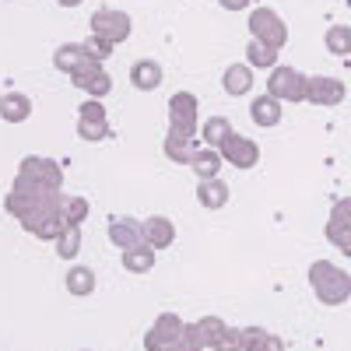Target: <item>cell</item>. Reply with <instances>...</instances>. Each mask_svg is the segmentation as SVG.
<instances>
[{
  "mask_svg": "<svg viewBox=\"0 0 351 351\" xmlns=\"http://www.w3.org/2000/svg\"><path fill=\"white\" fill-rule=\"evenodd\" d=\"M309 285H313V295L324 306H344L351 299V274L341 271L330 260L309 263Z\"/></svg>",
  "mask_w": 351,
  "mask_h": 351,
  "instance_id": "1",
  "label": "cell"
},
{
  "mask_svg": "<svg viewBox=\"0 0 351 351\" xmlns=\"http://www.w3.org/2000/svg\"><path fill=\"white\" fill-rule=\"evenodd\" d=\"M60 204H64V193H49L32 215H25L21 225H25L28 236L46 239V243H56V236H60V232L67 228V221L60 218Z\"/></svg>",
  "mask_w": 351,
  "mask_h": 351,
  "instance_id": "2",
  "label": "cell"
},
{
  "mask_svg": "<svg viewBox=\"0 0 351 351\" xmlns=\"http://www.w3.org/2000/svg\"><path fill=\"white\" fill-rule=\"evenodd\" d=\"M267 95H274L281 102H306L309 99V77L288 64H278L267 77Z\"/></svg>",
  "mask_w": 351,
  "mask_h": 351,
  "instance_id": "3",
  "label": "cell"
},
{
  "mask_svg": "<svg viewBox=\"0 0 351 351\" xmlns=\"http://www.w3.org/2000/svg\"><path fill=\"white\" fill-rule=\"evenodd\" d=\"M46 197H49V190H43V186L32 183V180H25V176H14V183H11V190H8V197H4V211L21 221L25 215H32Z\"/></svg>",
  "mask_w": 351,
  "mask_h": 351,
  "instance_id": "4",
  "label": "cell"
},
{
  "mask_svg": "<svg viewBox=\"0 0 351 351\" xmlns=\"http://www.w3.org/2000/svg\"><path fill=\"white\" fill-rule=\"evenodd\" d=\"M88 25H92V36H102V39H109L112 46L127 43L130 32H134V18H130L127 11H120V8H99Z\"/></svg>",
  "mask_w": 351,
  "mask_h": 351,
  "instance_id": "5",
  "label": "cell"
},
{
  "mask_svg": "<svg viewBox=\"0 0 351 351\" xmlns=\"http://www.w3.org/2000/svg\"><path fill=\"white\" fill-rule=\"evenodd\" d=\"M18 176L39 183V186L49 190V193H60V186H64V169H60V162L46 158V155H25L21 165H18Z\"/></svg>",
  "mask_w": 351,
  "mask_h": 351,
  "instance_id": "6",
  "label": "cell"
},
{
  "mask_svg": "<svg viewBox=\"0 0 351 351\" xmlns=\"http://www.w3.org/2000/svg\"><path fill=\"white\" fill-rule=\"evenodd\" d=\"M250 36L274 46V49H281L288 43V25H285V18L274 8H253L250 11Z\"/></svg>",
  "mask_w": 351,
  "mask_h": 351,
  "instance_id": "7",
  "label": "cell"
},
{
  "mask_svg": "<svg viewBox=\"0 0 351 351\" xmlns=\"http://www.w3.org/2000/svg\"><path fill=\"white\" fill-rule=\"evenodd\" d=\"M169 130L193 137L200 130V102L193 92H176L169 99Z\"/></svg>",
  "mask_w": 351,
  "mask_h": 351,
  "instance_id": "8",
  "label": "cell"
},
{
  "mask_svg": "<svg viewBox=\"0 0 351 351\" xmlns=\"http://www.w3.org/2000/svg\"><path fill=\"white\" fill-rule=\"evenodd\" d=\"M186 324H183V316L180 313H162L155 316V324L148 327V334H144V348L148 351H169L176 341L183 337Z\"/></svg>",
  "mask_w": 351,
  "mask_h": 351,
  "instance_id": "9",
  "label": "cell"
},
{
  "mask_svg": "<svg viewBox=\"0 0 351 351\" xmlns=\"http://www.w3.org/2000/svg\"><path fill=\"white\" fill-rule=\"evenodd\" d=\"M344 95H348V84L341 77H334V74H313L309 77V99L306 102L330 109V106H341Z\"/></svg>",
  "mask_w": 351,
  "mask_h": 351,
  "instance_id": "10",
  "label": "cell"
},
{
  "mask_svg": "<svg viewBox=\"0 0 351 351\" xmlns=\"http://www.w3.org/2000/svg\"><path fill=\"white\" fill-rule=\"evenodd\" d=\"M218 152L228 165H236V169H253L260 162V144L253 137H243V134H228V141Z\"/></svg>",
  "mask_w": 351,
  "mask_h": 351,
  "instance_id": "11",
  "label": "cell"
},
{
  "mask_svg": "<svg viewBox=\"0 0 351 351\" xmlns=\"http://www.w3.org/2000/svg\"><path fill=\"white\" fill-rule=\"evenodd\" d=\"M109 243L120 250V253L141 246V243H144V221H137V218H130V215L112 218V221H109Z\"/></svg>",
  "mask_w": 351,
  "mask_h": 351,
  "instance_id": "12",
  "label": "cell"
},
{
  "mask_svg": "<svg viewBox=\"0 0 351 351\" xmlns=\"http://www.w3.org/2000/svg\"><path fill=\"white\" fill-rule=\"evenodd\" d=\"M144 243H148L155 253L169 250V246L176 243V225H172V218H165V215L144 218Z\"/></svg>",
  "mask_w": 351,
  "mask_h": 351,
  "instance_id": "13",
  "label": "cell"
},
{
  "mask_svg": "<svg viewBox=\"0 0 351 351\" xmlns=\"http://www.w3.org/2000/svg\"><path fill=\"white\" fill-rule=\"evenodd\" d=\"M162 81H165V71H162L158 60H152V56L134 60V67H130V84L137 88V92H155Z\"/></svg>",
  "mask_w": 351,
  "mask_h": 351,
  "instance_id": "14",
  "label": "cell"
},
{
  "mask_svg": "<svg viewBox=\"0 0 351 351\" xmlns=\"http://www.w3.org/2000/svg\"><path fill=\"white\" fill-rule=\"evenodd\" d=\"M225 327H228V324H225L221 316H200L197 324H186L183 334H186L193 344H200V348H211V344L225 334Z\"/></svg>",
  "mask_w": 351,
  "mask_h": 351,
  "instance_id": "15",
  "label": "cell"
},
{
  "mask_svg": "<svg viewBox=\"0 0 351 351\" xmlns=\"http://www.w3.org/2000/svg\"><path fill=\"white\" fill-rule=\"evenodd\" d=\"M250 120L256 123V127H263V130H271V127H278L281 123V99H274V95H256L253 102H250Z\"/></svg>",
  "mask_w": 351,
  "mask_h": 351,
  "instance_id": "16",
  "label": "cell"
},
{
  "mask_svg": "<svg viewBox=\"0 0 351 351\" xmlns=\"http://www.w3.org/2000/svg\"><path fill=\"white\" fill-rule=\"evenodd\" d=\"M221 88H225V95L243 99L246 92H253V67L250 64H228L221 74Z\"/></svg>",
  "mask_w": 351,
  "mask_h": 351,
  "instance_id": "17",
  "label": "cell"
},
{
  "mask_svg": "<svg viewBox=\"0 0 351 351\" xmlns=\"http://www.w3.org/2000/svg\"><path fill=\"white\" fill-rule=\"evenodd\" d=\"M32 116V99L25 92H4L0 95V120L4 123H25Z\"/></svg>",
  "mask_w": 351,
  "mask_h": 351,
  "instance_id": "18",
  "label": "cell"
},
{
  "mask_svg": "<svg viewBox=\"0 0 351 351\" xmlns=\"http://www.w3.org/2000/svg\"><path fill=\"white\" fill-rule=\"evenodd\" d=\"M197 200H200V208H208V211H221L225 204H228V183L225 180H200L197 183Z\"/></svg>",
  "mask_w": 351,
  "mask_h": 351,
  "instance_id": "19",
  "label": "cell"
},
{
  "mask_svg": "<svg viewBox=\"0 0 351 351\" xmlns=\"http://www.w3.org/2000/svg\"><path fill=\"white\" fill-rule=\"evenodd\" d=\"M162 152H165V158H169L172 165H190L197 148H193V137H183V134L169 130L165 141H162Z\"/></svg>",
  "mask_w": 351,
  "mask_h": 351,
  "instance_id": "20",
  "label": "cell"
},
{
  "mask_svg": "<svg viewBox=\"0 0 351 351\" xmlns=\"http://www.w3.org/2000/svg\"><path fill=\"white\" fill-rule=\"evenodd\" d=\"M88 56V49H84V43H64V46H56L53 49V67L60 71V74H74L77 71V64Z\"/></svg>",
  "mask_w": 351,
  "mask_h": 351,
  "instance_id": "21",
  "label": "cell"
},
{
  "mask_svg": "<svg viewBox=\"0 0 351 351\" xmlns=\"http://www.w3.org/2000/svg\"><path fill=\"white\" fill-rule=\"evenodd\" d=\"M221 152L218 148H208V144H204V148H197L193 152V162H190V169H193V176H200V180H215V176L221 172Z\"/></svg>",
  "mask_w": 351,
  "mask_h": 351,
  "instance_id": "22",
  "label": "cell"
},
{
  "mask_svg": "<svg viewBox=\"0 0 351 351\" xmlns=\"http://www.w3.org/2000/svg\"><path fill=\"white\" fill-rule=\"evenodd\" d=\"M155 256L158 253L148 243H141L134 250H123V271L127 274H148V271H155Z\"/></svg>",
  "mask_w": 351,
  "mask_h": 351,
  "instance_id": "23",
  "label": "cell"
},
{
  "mask_svg": "<svg viewBox=\"0 0 351 351\" xmlns=\"http://www.w3.org/2000/svg\"><path fill=\"white\" fill-rule=\"evenodd\" d=\"M64 285H67L71 295L84 299V295H92V291H95V271L84 267V263H71V271H67Z\"/></svg>",
  "mask_w": 351,
  "mask_h": 351,
  "instance_id": "24",
  "label": "cell"
},
{
  "mask_svg": "<svg viewBox=\"0 0 351 351\" xmlns=\"http://www.w3.org/2000/svg\"><path fill=\"white\" fill-rule=\"evenodd\" d=\"M228 134H236L228 116H211V120L200 123V141L208 144V148H221V144L228 141Z\"/></svg>",
  "mask_w": 351,
  "mask_h": 351,
  "instance_id": "25",
  "label": "cell"
},
{
  "mask_svg": "<svg viewBox=\"0 0 351 351\" xmlns=\"http://www.w3.org/2000/svg\"><path fill=\"white\" fill-rule=\"evenodd\" d=\"M246 64H250V67H260V71H274V67H278V49L267 46V43H260V39H250V46H246Z\"/></svg>",
  "mask_w": 351,
  "mask_h": 351,
  "instance_id": "26",
  "label": "cell"
},
{
  "mask_svg": "<svg viewBox=\"0 0 351 351\" xmlns=\"http://www.w3.org/2000/svg\"><path fill=\"white\" fill-rule=\"evenodd\" d=\"M88 215H92V204H88V197H77V193H64V204H60V218L67 225H84Z\"/></svg>",
  "mask_w": 351,
  "mask_h": 351,
  "instance_id": "27",
  "label": "cell"
},
{
  "mask_svg": "<svg viewBox=\"0 0 351 351\" xmlns=\"http://www.w3.org/2000/svg\"><path fill=\"white\" fill-rule=\"evenodd\" d=\"M56 256L60 260H77V253H81V225H67L60 236H56Z\"/></svg>",
  "mask_w": 351,
  "mask_h": 351,
  "instance_id": "28",
  "label": "cell"
},
{
  "mask_svg": "<svg viewBox=\"0 0 351 351\" xmlns=\"http://www.w3.org/2000/svg\"><path fill=\"white\" fill-rule=\"evenodd\" d=\"M324 46L330 56H351V28L348 25H330L327 36H324Z\"/></svg>",
  "mask_w": 351,
  "mask_h": 351,
  "instance_id": "29",
  "label": "cell"
},
{
  "mask_svg": "<svg viewBox=\"0 0 351 351\" xmlns=\"http://www.w3.org/2000/svg\"><path fill=\"white\" fill-rule=\"evenodd\" d=\"M99 71H102V60H95V56H92V53H88V56H84V60L77 64V71L71 74V84H74V88H84L88 81H92V77L99 74Z\"/></svg>",
  "mask_w": 351,
  "mask_h": 351,
  "instance_id": "30",
  "label": "cell"
},
{
  "mask_svg": "<svg viewBox=\"0 0 351 351\" xmlns=\"http://www.w3.org/2000/svg\"><path fill=\"white\" fill-rule=\"evenodd\" d=\"M77 137L81 141H106L109 137V120H77Z\"/></svg>",
  "mask_w": 351,
  "mask_h": 351,
  "instance_id": "31",
  "label": "cell"
},
{
  "mask_svg": "<svg viewBox=\"0 0 351 351\" xmlns=\"http://www.w3.org/2000/svg\"><path fill=\"white\" fill-rule=\"evenodd\" d=\"M81 92H88V99H106V95L112 92V77H109V71L102 67L92 81H88V84L81 88Z\"/></svg>",
  "mask_w": 351,
  "mask_h": 351,
  "instance_id": "32",
  "label": "cell"
},
{
  "mask_svg": "<svg viewBox=\"0 0 351 351\" xmlns=\"http://www.w3.org/2000/svg\"><path fill=\"white\" fill-rule=\"evenodd\" d=\"M77 120H109L102 99H84V102L77 106Z\"/></svg>",
  "mask_w": 351,
  "mask_h": 351,
  "instance_id": "33",
  "label": "cell"
},
{
  "mask_svg": "<svg viewBox=\"0 0 351 351\" xmlns=\"http://www.w3.org/2000/svg\"><path fill=\"white\" fill-rule=\"evenodd\" d=\"M84 49L92 53L95 60H102V64H106L109 56H112V49H116V46H112L109 39H102V36H88V39H84Z\"/></svg>",
  "mask_w": 351,
  "mask_h": 351,
  "instance_id": "34",
  "label": "cell"
},
{
  "mask_svg": "<svg viewBox=\"0 0 351 351\" xmlns=\"http://www.w3.org/2000/svg\"><path fill=\"white\" fill-rule=\"evenodd\" d=\"M211 351H243V337H239V327H225V334L211 344Z\"/></svg>",
  "mask_w": 351,
  "mask_h": 351,
  "instance_id": "35",
  "label": "cell"
},
{
  "mask_svg": "<svg viewBox=\"0 0 351 351\" xmlns=\"http://www.w3.org/2000/svg\"><path fill=\"white\" fill-rule=\"evenodd\" d=\"M324 236H327V243H330V246H337V250H341V246H344V239L351 236V228H348V225H341V221H330V218H327Z\"/></svg>",
  "mask_w": 351,
  "mask_h": 351,
  "instance_id": "36",
  "label": "cell"
},
{
  "mask_svg": "<svg viewBox=\"0 0 351 351\" xmlns=\"http://www.w3.org/2000/svg\"><path fill=\"white\" fill-rule=\"evenodd\" d=\"M330 221H341V225L351 228V197H341L334 204V208H330Z\"/></svg>",
  "mask_w": 351,
  "mask_h": 351,
  "instance_id": "37",
  "label": "cell"
},
{
  "mask_svg": "<svg viewBox=\"0 0 351 351\" xmlns=\"http://www.w3.org/2000/svg\"><path fill=\"white\" fill-rule=\"evenodd\" d=\"M263 334H267L263 327H243V330H239V337H243V351H256V344L263 341Z\"/></svg>",
  "mask_w": 351,
  "mask_h": 351,
  "instance_id": "38",
  "label": "cell"
},
{
  "mask_svg": "<svg viewBox=\"0 0 351 351\" xmlns=\"http://www.w3.org/2000/svg\"><path fill=\"white\" fill-rule=\"evenodd\" d=\"M256 351H285V341L278 334H263V341L256 344Z\"/></svg>",
  "mask_w": 351,
  "mask_h": 351,
  "instance_id": "39",
  "label": "cell"
},
{
  "mask_svg": "<svg viewBox=\"0 0 351 351\" xmlns=\"http://www.w3.org/2000/svg\"><path fill=\"white\" fill-rule=\"evenodd\" d=\"M169 351H204V348H200V344H193V341H190V337L183 334V337H180V341H176V344H172Z\"/></svg>",
  "mask_w": 351,
  "mask_h": 351,
  "instance_id": "40",
  "label": "cell"
},
{
  "mask_svg": "<svg viewBox=\"0 0 351 351\" xmlns=\"http://www.w3.org/2000/svg\"><path fill=\"white\" fill-rule=\"evenodd\" d=\"M218 4L225 11H243V8H250V0H218Z\"/></svg>",
  "mask_w": 351,
  "mask_h": 351,
  "instance_id": "41",
  "label": "cell"
},
{
  "mask_svg": "<svg viewBox=\"0 0 351 351\" xmlns=\"http://www.w3.org/2000/svg\"><path fill=\"white\" fill-rule=\"evenodd\" d=\"M341 253H344V256H348V260H351V236H348V239H344V246H341Z\"/></svg>",
  "mask_w": 351,
  "mask_h": 351,
  "instance_id": "42",
  "label": "cell"
},
{
  "mask_svg": "<svg viewBox=\"0 0 351 351\" xmlns=\"http://www.w3.org/2000/svg\"><path fill=\"white\" fill-rule=\"evenodd\" d=\"M56 4H60V8H77L81 0H56Z\"/></svg>",
  "mask_w": 351,
  "mask_h": 351,
  "instance_id": "43",
  "label": "cell"
},
{
  "mask_svg": "<svg viewBox=\"0 0 351 351\" xmlns=\"http://www.w3.org/2000/svg\"><path fill=\"white\" fill-rule=\"evenodd\" d=\"M348 8H351V0H348Z\"/></svg>",
  "mask_w": 351,
  "mask_h": 351,
  "instance_id": "44",
  "label": "cell"
},
{
  "mask_svg": "<svg viewBox=\"0 0 351 351\" xmlns=\"http://www.w3.org/2000/svg\"><path fill=\"white\" fill-rule=\"evenodd\" d=\"M84 351H88V348H84Z\"/></svg>",
  "mask_w": 351,
  "mask_h": 351,
  "instance_id": "45",
  "label": "cell"
}]
</instances>
